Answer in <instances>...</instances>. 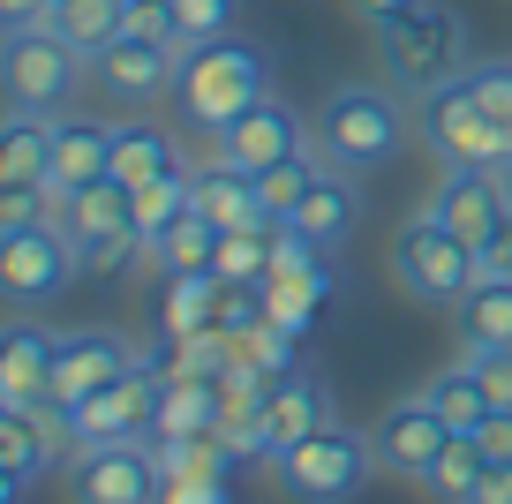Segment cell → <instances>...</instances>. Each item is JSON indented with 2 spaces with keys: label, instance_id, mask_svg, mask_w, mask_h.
I'll return each instance as SVG.
<instances>
[{
  "label": "cell",
  "instance_id": "1",
  "mask_svg": "<svg viewBox=\"0 0 512 504\" xmlns=\"http://www.w3.org/2000/svg\"><path fill=\"white\" fill-rule=\"evenodd\" d=\"M422 143L445 166H497L512 174V61H475L467 76L415 98Z\"/></svg>",
  "mask_w": 512,
  "mask_h": 504
},
{
  "label": "cell",
  "instance_id": "2",
  "mask_svg": "<svg viewBox=\"0 0 512 504\" xmlns=\"http://www.w3.org/2000/svg\"><path fill=\"white\" fill-rule=\"evenodd\" d=\"M415 136L422 121L407 113V91H392V83H332L309 113V151L347 181L384 174Z\"/></svg>",
  "mask_w": 512,
  "mask_h": 504
},
{
  "label": "cell",
  "instance_id": "3",
  "mask_svg": "<svg viewBox=\"0 0 512 504\" xmlns=\"http://www.w3.org/2000/svg\"><path fill=\"white\" fill-rule=\"evenodd\" d=\"M256 98H272V53L256 46V38H204V46H181V76H174V121L189 136H219L234 128Z\"/></svg>",
  "mask_w": 512,
  "mask_h": 504
},
{
  "label": "cell",
  "instance_id": "4",
  "mask_svg": "<svg viewBox=\"0 0 512 504\" xmlns=\"http://www.w3.org/2000/svg\"><path fill=\"white\" fill-rule=\"evenodd\" d=\"M377 61H384V83H392V91L430 98L437 83L475 68V31H467V16L445 8V0H415L407 16H392L377 31Z\"/></svg>",
  "mask_w": 512,
  "mask_h": 504
},
{
  "label": "cell",
  "instance_id": "5",
  "mask_svg": "<svg viewBox=\"0 0 512 504\" xmlns=\"http://www.w3.org/2000/svg\"><path fill=\"white\" fill-rule=\"evenodd\" d=\"M384 271H392V286H400L407 301H422V309H452V301L482 279V256L467 249L437 211H407L400 234L384 241Z\"/></svg>",
  "mask_w": 512,
  "mask_h": 504
},
{
  "label": "cell",
  "instance_id": "6",
  "mask_svg": "<svg viewBox=\"0 0 512 504\" xmlns=\"http://www.w3.org/2000/svg\"><path fill=\"white\" fill-rule=\"evenodd\" d=\"M369 467H377L369 429H347V422L317 429V437L287 444V452L272 459L279 497H287V504H354V497H362V482H369Z\"/></svg>",
  "mask_w": 512,
  "mask_h": 504
},
{
  "label": "cell",
  "instance_id": "7",
  "mask_svg": "<svg viewBox=\"0 0 512 504\" xmlns=\"http://www.w3.org/2000/svg\"><path fill=\"white\" fill-rule=\"evenodd\" d=\"M83 76H91V53L68 46L53 23L8 31V46H0V83H8V106L23 113H61L83 91Z\"/></svg>",
  "mask_w": 512,
  "mask_h": 504
},
{
  "label": "cell",
  "instance_id": "8",
  "mask_svg": "<svg viewBox=\"0 0 512 504\" xmlns=\"http://www.w3.org/2000/svg\"><path fill=\"white\" fill-rule=\"evenodd\" d=\"M68 452H76V437H68V407H61V399L0 407V459H8V482H0V497H8V504H23Z\"/></svg>",
  "mask_w": 512,
  "mask_h": 504
},
{
  "label": "cell",
  "instance_id": "9",
  "mask_svg": "<svg viewBox=\"0 0 512 504\" xmlns=\"http://www.w3.org/2000/svg\"><path fill=\"white\" fill-rule=\"evenodd\" d=\"M159 482H166V467L151 452V437L68 452V497L76 504H159Z\"/></svg>",
  "mask_w": 512,
  "mask_h": 504
},
{
  "label": "cell",
  "instance_id": "10",
  "mask_svg": "<svg viewBox=\"0 0 512 504\" xmlns=\"http://www.w3.org/2000/svg\"><path fill=\"white\" fill-rule=\"evenodd\" d=\"M159 384H166V369L144 354V362L128 369V377H113L106 392L76 399V407H68V437H76V452H83V444H128V437H151Z\"/></svg>",
  "mask_w": 512,
  "mask_h": 504
},
{
  "label": "cell",
  "instance_id": "11",
  "mask_svg": "<svg viewBox=\"0 0 512 504\" xmlns=\"http://www.w3.org/2000/svg\"><path fill=\"white\" fill-rule=\"evenodd\" d=\"M422 211H437V219L482 256L512 219V174H497V166H445V181L422 196Z\"/></svg>",
  "mask_w": 512,
  "mask_h": 504
},
{
  "label": "cell",
  "instance_id": "12",
  "mask_svg": "<svg viewBox=\"0 0 512 504\" xmlns=\"http://www.w3.org/2000/svg\"><path fill=\"white\" fill-rule=\"evenodd\" d=\"M76 271H83L76 264V241H68L61 226H16V234H0V286H8L16 309L53 301Z\"/></svg>",
  "mask_w": 512,
  "mask_h": 504
},
{
  "label": "cell",
  "instance_id": "13",
  "mask_svg": "<svg viewBox=\"0 0 512 504\" xmlns=\"http://www.w3.org/2000/svg\"><path fill=\"white\" fill-rule=\"evenodd\" d=\"M452 437H460V429H452L422 392L392 399V407L369 422V452H377V467H384V474H400V482H422V474H430V459L445 452Z\"/></svg>",
  "mask_w": 512,
  "mask_h": 504
},
{
  "label": "cell",
  "instance_id": "14",
  "mask_svg": "<svg viewBox=\"0 0 512 504\" xmlns=\"http://www.w3.org/2000/svg\"><path fill=\"white\" fill-rule=\"evenodd\" d=\"M294 151H309V121H302L279 91L256 98L234 128H219V136H211V158H219V166H234V174H264V166H279V158H294Z\"/></svg>",
  "mask_w": 512,
  "mask_h": 504
},
{
  "label": "cell",
  "instance_id": "15",
  "mask_svg": "<svg viewBox=\"0 0 512 504\" xmlns=\"http://www.w3.org/2000/svg\"><path fill=\"white\" fill-rule=\"evenodd\" d=\"M91 76H98V91H106L113 106L144 113V106H159V98H174L181 46H159V38H136V31H121V38H113V46L91 61Z\"/></svg>",
  "mask_w": 512,
  "mask_h": 504
},
{
  "label": "cell",
  "instance_id": "16",
  "mask_svg": "<svg viewBox=\"0 0 512 504\" xmlns=\"http://www.w3.org/2000/svg\"><path fill=\"white\" fill-rule=\"evenodd\" d=\"M144 362V347H128L121 331L106 324H83V331H61V347H53V384L46 399H61V407H76V399L106 392L113 377H128V369Z\"/></svg>",
  "mask_w": 512,
  "mask_h": 504
},
{
  "label": "cell",
  "instance_id": "17",
  "mask_svg": "<svg viewBox=\"0 0 512 504\" xmlns=\"http://www.w3.org/2000/svg\"><path fill=\"white\" fill-rule=\"evenodd\" d=\"M264 422H272V459H279L287 444L332 429L339 422V399H332V384H324L309 362H294V369H279L272 392H264Z\"/></svg>",
  "mask_w": 512,
  "mask_h": 504
},
{
  "label": "cell",
  "instance_id": "18",
  "mask_svg": "<svg viewBox=\"0 0 512 504\" xmlns=\"http://www.w3.org/2000/svg\"><path fill=\"white\" fill-rule=\"evenodd\" d=\"M53 347H61V331H46L31 309H16V324H8V339H0V407H31V399H46Z\"/></svg>",
  "mask_w": 512,
  "mask_h": 504
},
{
  "label": "cell",
  "instance_id": "19",
  "mask_svg": "<svg viewBox=\"0 0 512 504\" xmlns=\"http://www.w3.org/2000/svg\"><path fill=\"white\" fill-rule=\"evenodd\" d=\"M452 347L475 362V354H497L512 347V279H497V271H482L475 286H467L460 301H452Z\"/></svg>",
  "mask_w": 512,
  "mask_h": 504
},
{
  "label": "cell",
  "instance_id": "20",
  "mask_svg": "<svg viewBox=\"0 0 512 504\" xmlns=\"http://www.w3.org/2000/svg\"><path fill=\"white\" fill-rule=\"evenodd\" d=\"M166 174H181V136L166 121H121L113 128V174L106 181H121V189L136 196V189H151V181H166Z\"/></svg>",
  "mask_w": 512,
  "mask_h": 504
},
{
  "label": "cell",
  "instance_id": "21",
  "mask_svg": "<svg viewBox=\"0 0 512 504\" xmlns=\"http://www.w3.org/2000/svg\"><path fill=\"white\" fill-rule=\"evenodd\" d=\"M189 204L204 211L219 234H241V226H272V219H264V196H256V181L234 174V166H219V158L189 166Z\"/></svg>",
  "mask_w": 512,
  "mask_h": 504
},
{
  "label": "cell",
  "instance_id": "22",
  "mask_svg": "<svg viewBox=\"0 0 512 504\" xmlns=\"http://www.w3.org/2000/svg\"><path fill=\"white\" fill-rule=\"evenodd\" d=\"M219 301H226V279L219 271H166V294H159V339H189V331H211L219 324Z\"/></svg>",
  "mask_w": 512,
  "mask_h": 504
},
{
  "label": "cell",
  "instance_id": "23",
  "mask_svg": "<svg viewBox=\"0 0 512 504\" xmlns=\"http://www.w3.org/2000/svg\"><path fill=\"white\" fill-rule=\"evenodd\" d=\"M113 174V121H61L53 128V174L61 189H91Z\"/></svg>",
  "mask_w": 512,
  "mask_h": 504
},
{
  "label": "cell",
  "instance_id": "24",
  "mask_svg": "<svg viewBox=\"0 0 512 504\" xmlns=\"http://www.w3.org/2000/svg\"><path fill=\"white\" fill-rule=\"evenodd\" d=\"M354 219H362V181H347V174H332L324 166L317 174V189L302 196V211H294V234H309V241H324V249H339V241L354 234Z\"/></svg>",
  "mask_w": 512,
  "mask_h": 504
},
{
  "label": "cell",
  "instance_id": "25",
  "mask_svg": "<svg viewBox=\"0 0 512 504\" xmlns=\"http://www.w3.org/2000/svg\"><path fill=\"white\" fill-rule=\"evenodd\" d=\"M53 113H8V136H0V189H38L53 174Z\"/></svg>",
  "mask_w": 512,
  "mask_h": 504
},
{
  "label": "cell",
  "instance_id": "26",
  "mask_svg": "<svg viewBox=\"0 0 512 504\" xmlns=\"http://www.w3.org/2000/svg\"><path fill=\"white\" fill-rule=\"evenodd\" d=\"M422 399H430V407L445 414V422L460 429V437H482V422L497 414L490 384H482V369L467 362V354H460V362H445L437 377H422Z\"/></svg>",
  "mask_w": 512,
  "mask_h": 504
},
{
  "label": "cell",
  "instance_id": "27",
  "mask_svg": "<svg viewBox=\"0 0 512 504\" xmlns=\"http://www.w3.org/2000/svg\"><path fill=\"white\" fill-rule=\"evenodd\" d=\"M226 392L219 377H166L159 384V414H151V437H196V429H219Z\"/></svg>",
  "mask_w": 512,
  "mask_h": 504
},
{
  "label": "cell",
  "instance_id": "28",
  "mask_svg": "<svg viewBox=\"0 0 512 504\" xmlns=\"http://www.w3.org/2000/svg\"><path fill=\"white\" fill-rule=\"evenodd\" d=\"M332 286H339L332 264L324 271H294V279H264V316H272L279 331H294V339H309L317 316H324V301H332Z\"/></svg>",
  "mask_w": 512,
  "mask_h": 504
},
{
  "label": "cell",
  "instance_id": "29",
  "mask_svg": "<svg viewBox=\"0 0 512 504\" xmlns=\"http://www.w3.org/2000/svg\"><path fill=\"white\" fill-rule=\"evenodd\" d=\"M46 23L68 38V46H83V53L98 61V53H106L113 38L128 31V0H53V16H46Z\"/></svg>",
  "mask_w": 512,
  "mask_h": 504
},
{
  "label": "cell",
  "instance_id": "30",
  "mask_svg": "<svg viewBox=\"0 0 512 504\" xmlns=\"http://www.w3.org/2000/svg\"><path fill=\"white\" fill-rule=\"evenodd\" d=\"M482 474H490V452H482V437H452L445 452L430 459V474H422L415 489H422L430 504H467Z\"/></svg>",
  "mask_w": 512,
  "mask_h": 504
},
{
  "label": "cell",
  "instance_id": "31",
  "mask_svg": "<svg viewBox=\"0 0 512 504\" xmlns=\"http://www.w3.org/2000/svg\"><path fill=\"white\" fill-rule=\"evenodd\" d=\"M151 264H159V271H204L211 264V271H219V226L189 204L159 241H151Z\"/></svg>",
  "mask_w": 512,
  "mask_h": 504
},
{
  "label": "cell",
  "instance_id": "32",
  "mask_svg": "<svg viewBox=\"0 0 512 504\" xmlns=\"http://www.w3.org/2000/svg\"><path fill=\"white\" fill-rule=\"evenodd\" d=\"M317 174H324V158H317V151H294V158H279V166H264V174H249L256 196H264V219L287 226L294 211H302V196L317 189Z\"/></svg>",
  "mask_w": 512,
  "mask_h": 504
},
{
  "label": "cell",
  "instance_id": "33",
  "mask_svg": "<svg viewBox=\"0 0 512 504\" xmlns=\"http://www.w3.org/2000/svg\"><path fill=\"white\" fill-rule=\"evenodd\" d=\"M264 271H272V226L219 234V279L226 286H264Z\"/></svg>",
  "mask_w": 512,
  "mask_h": 504
},
{
  "label": "cell",
  "instance_id": "34",
  "mask_svg": "<svg viewBox=\"0 0 512 504\" xmlns=\"http://www.w3.org/2000/svg\"><path fill=\"white\" fill-rule=\"evenodd\" d=\"M136 256H151L144 226H113V234H91V241H76V264L91 271V279H113V271H128Z\"/></svg>",
  "mask_w": 512,
  "mask_h": 504
},
{
  "label": "cell",
  "instance_id": "35",
  "mask_svg": "<svg viewBox=\"0 0 512 504\" xmlns=\"http://www.w3.org/2000/svg\"><path fill=\"white\" fill-rule=\"evenodd\" d=\"M181 211H189V166L166 174V181H151V189H136V226H144V241H159Z\"/></svg>",
  "mask_w": 512,
  "mask_h": 504
},
{
  "label": "cell",
  "instance_id": "36",
  "mask_svg": "<svg viewBox=\"0 0 512 504\" xmlns=\"http://www.w3.org/2000/svg\"><path fill=\"white\" fill-rule=\"evenodd\" d=\"M241 354H249V362H264V369L279 377V369H294V362H302V339H294V331H279L272 316H256V324L241 331Z\"/></svg>",
  "mask_w": 512,
  "mask_h": 504
},
{
  "label": "cell",
  "instance_id": "37",
  "mask_svg": "<svg viewBox=\"0 0 512 504\" xmlns=\"http://www.w3.org/2000/svg\"><path fill=\"white\" fill-rule=\"evenodd\" d=\"M181 16V46H204V38L234 31V0H174Z\"/></svg>",
  "mask_w": 512,
  "mask_h": 504
},
{
  "label": "cell",
  "instance_id": "38",
  "mask_svg": "<svg viewBox=\"0 0 512 504\" xmlns=\"http://www.w3.org/2000/svg\"><path fill=\"white\" fill-rule=\"evenodd\" d=\"M159 504H234V497H226V474H166Z\"/></svg>",
  "mask_w": 512,
  "mask_h": 504
},
{
  "label": "cell",
  "instance_id": "39",
  "mask_svg": "<svg viewBox=\"0 0 512 504\" xmlns=\"http://www.w3.org/2000/svg\"><path fill=\"white\" fill-rule=\"evenodd\" d=\"M16 226H46V189H0V234Z\"/></svg>",
  "mask_w": 512,
  "mask_h": 504
},
{
  "label": "cell",
  "instance_id": "40",
  "mask_svg": "<svg viewBox=\"0 0 512 504\" xmlns=\"http://www.w3.org/2000/svg\"><path fill=\"white\" fill-rule=\"evenodd\" d=\"M475 369H482V384H490V399H497V407H512V347L475 354Z\"/></svg>",
  "mask_w": 512,
  "mask_h": 504
},
{
  "label": "cell",
  "instance_id": "41",
  "mask_svg": "<svg viewBox=\"0 0 512 504\" xmlns=\"http://www.w3.org/2000/svg\"><path fill=\"white\" fill-rule=\"evenodd\" d=\"M467 504H512V459H490V474L475 482V497Z\"/></svg>",
  "mask_w": 512,
  "mask_h": 504
},
{
  "label": "cell",
  "instance_id": "42",
  "mask_svg": "<svg viewBox=\"0 0 512 504\" xmlns=\"http://www.w3.org/2000/svg\"><path fill=\"white\" fill-rule=\"evenodd\" d=\"M53 16V0H0V31H31Z\"/></svg>",
  "mask_w": 512,
  "mask_h": 504
},
{
  "label": "cell",
  "instance_id": "43",
  "mask_svg": "<svg viewBox=\"0 0 512 504\" xmlns=\"http://www.w3.org/2000/svg\"><path fill=\"white\" fill-rule=\"evenodd\" d=\"M482 452H490V459H512V407H497L490 422H482Z\"/></svg>",
  "mask_w": 512,
  "mask_h": 504
},
{
  "label": "cell",
  "instance_id": "44",
  "mask_svg": "<svg viewBox=\"0 0 512 504\" xmlns=\"http://www.w3.org/2000/svg\"><path fill=\"white\" fill-rule=\"evenodd\" d=\"M347 8H354L362 23H369V31H384V23H392V16H407L415 0H347Z\"/></svg>",
  "mask_w": 512,
  "mask_h": 504
},
{
  "label": "cell",
  "instance_id": "45",
  "mask_svg": "<svg viewBox=\"0 0 512 504\" xmlns=\"http://www.w3.org/2000/svg\"><path fill=\"white\" fill-rule=\"evenodd\" d=\"M482 271H497V279H512V219H505V234L482 249Z\"/></svg>",
  "mask_w": 512,
  "mask_h": 504
}]
</instances>
